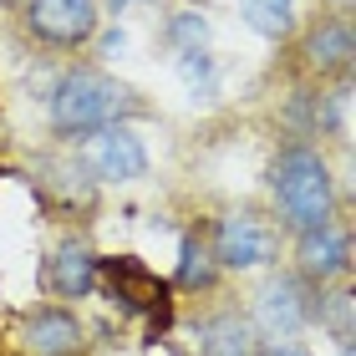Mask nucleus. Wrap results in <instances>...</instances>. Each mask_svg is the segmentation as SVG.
Instances as JSON below:
<instances>
[{"label": "nucleus", "instance_id": "f3484780", "mask_svg": "<svg viewBox=\"0 0 356 356\" xmlns=\"http://www.w3.org/2000/svg\"><path fill=\"white\" fill-rule=\"evenodd\" d=\"M331 326H336L341 341L351 336V296H336V300H331Z\"/></svg>", "mask_w": 356, "mask_h": 356}, {"label": "nucleus", "instance_id": "6e6552de", "mask_svg": "<svg viewBox=\"0 0 356 356\" xmlns=\"http://www.w3.org/2000/svg\"><path fill=\"white\" fill-rule=\"evenodd\" d=\"M300 275H311V280H331V275L346 270V234L331 229V224H316V229H300Z\"/></svg>", "mask_w": 356, "mask_h": 356}, {"label": "nucleus", "instance_id": "a211bd4d", "mask_svg": "<svg viewBox=\"0 0 356 356\" xmlns=\"http://www.w3.org/2000/svg\"><path fill=\"white\" fill-rule=\"evenodd\" d=\"M265 356H300V351H290V346H280V351H265Z\"/></svg>", "mask_w": 356, "mask_h": 356}, {"label": "nucleus", "instance_id": "f8f14e48", "mask_svg": "<svg viewBox=\"0 0 356 356\" xmlns=\"http://www.w3.org/2000/svg\"><path fill=\"white\" fill-rule=\"evenodd\" d=\"M305 56L316 61V67H346L351 56V31L341 21H326L311 31V41H305Z\"/></svg>", "mask_w": 356, "mask_h": 356}, {"label": "nucleus", "instance_id": "9b49d317", "mask_svg": "<svg viewBox=\"0 0 356 356\" xmlns=\"http://www.w3.org/2000/svg\"><path fill=\"white\" fill-rule=\"evenodd\" d=\"M199 351L204 356H250V326L239 316H219L199 331Z\"/></svg>", "mask_w": 356, "mask_h": 356}, {"label": "nucleus", "instance_id": "9d476101", "mask_svg": "<svg viewBox=\"0 0 356 356\" xmlns=\"http://www.w3.org/2000/svg\"><path fill=\"white\" fill-rule=\"evenodd\" d=\"M51 285L61 290V296H87V290L97 285V260L82 245H67L51 260Z\"/></svg>", "mask_w": 356, "mask_h": 356}, {"label": "nucleus", "instance_id": "1a4fd4ad", "mask_svg": "<svg viewBox=\"0 0 356 356\" xmlns=\"http://www.w3.org/2000/svg\"><path fill=\"white\" fill-rule=\"evenodd\" d=\"M21 346L31 356H67V351L82 346V326H76V316H67V311H41V316L26 321Z\"/></svg>", "mask_w": 356, "mask_h": 356}, {"label": "nucleus", "instance_id": "dca6fc26", "mask_svg": "<svg viewBox=\"0 0 356 356\" xmlns=\"http://www.w3.org/2000/svg\"><path fill=\"white\" fill-rule=\"evenodd\" d=\"M173 41L184 46V51L204 46V21H199V15H178V21H173Z\"/></svg>", "mask_w": 356, "mask_h": 356}, {"label": "nucleus", "instance_id": "6ab92c4d", "mask_svg": "<svg viewBox=\"0 0 356 356\" xmlns=\"http://www.w3.org/2000/svg\"><path fill=\"white\" fill-rule=\"evenodd\" d=\"M107 6H112V10H122V6H127V0H107Z\"/></svg>", "mask_w": 356, "mask_h": 356}, {"label": "nucleus", "instance_id": "423d86ee", "mask_svg": "<svg viewBox=\"0 0 356 356\" xmlns=\"http://www.w3.org/2000/svg\"><path fill=\"white\" fill-rule=\"evenodd\" d=\"M107 285H112V296H118L127 311H158V316H163L168 290H163V280H158L153 270H143L138 260H107Z\"/></svg>", "mask_w": 356, "mask_h": 356}, {"label": "nucleus", "instance_id": "20e7f679", "mask_svg": "<svg viewBox=\"0 0 356 356\" xmlns=\"http://www.w3.org/2000/svg\"><path fill=\"white\" fill-rule=\"evenodd\" d=\"M214 254L234 270H254V265H270L275 260V229L260 214H229L219 219V234H214Z\"/></svg>", "mask_w": 356, "mask_h": 356}, {"label": "nucleus", "instance_id": "39448f33", "mask_svg": "<svg viewBox=\"0 0 356 356\" xmlns=\"http://www.w3.org/2000/svg\"><path fill=\"white\" fill-rule=\"evenodd\" d=\"M26 26L36 31L41 41L76 46L97 31V0H31Z\"/></svg>", "mask_w": 356, "mask_h": 356}, {"label": "nucleus", "instance_id": "4468645a", "mask_svg": "<svg viewBox=\"0 0 356 356\" xmlns=\"http://www.w3.org/2000/svg\"><path fill=\"white\" fill-rule=\"evenodd\" d=\"M209 275H214V265H209V254L199 239H184V265H178V285H209Z\"/></svg>", "mask_w": 356, "mask_h": 356}, {"label": "nucleus", "instance_id": "7ed1b4c3", "mask_svg": "<svg viewBox=\"0 0 356 356\" xmlns=\"http://www.w3.org/2000/svg\"><path fill=\"white\" fill-rule=\"evenodd\" d=\"M82 163H87L92 178H102V184H127V178H143L148 153H143V143L127 133V127H97L82 143Z\"/></svg>", "mask_w": 356, "mask_h": 356}, {"label": "nucleus", "instance_id": "f03ea898", "mask_svg": "<svg viewBox=\"0 0 356 356\" xmlns=\"http://www.w3.org/2000/svg\"><path fill=\"white\" fill-rule=\"evenodd\" d=\"M133 107L127 87H118L102 72H72L61 76V87L51 97V118L61 133H97V127H112V118Z\"/></svg>", "mask_w": 356, "mask_h": 356}, {"label": "nucleus", "instance_id": "ddd939ff", "mask_svg": "<svg viewBox=\"0 0 356 356\" xmlns=\"http://www.w3.org/2000/svg\"><path fill=\"white\" fill-rule=\"evenodd\" d=\"M290 10H296V0H239V15H245L260 36H285Z\"/></svg>", "mask_w": 356, "mask_h": 356}, {"label": "nucleus", "instance_id": "2eb2a0df", "mask_svg": "<svg viewBox=\"0 0 356 356\" xmlns=\"http://www.w3.org/2000/svg\"><path fill=\"white\" fill-rule=\"evenodd\" d=\"M178 72H184L188 92H209V82H214V67H209L204 46H193V51H184V56H178Z\"/></svg>", "mask_w": 356, "mask_h": 356}, {"label": "nucleus", "instance_id": "0eeeda50", "mask_svg": "<svg viewBox=\"0 0 356 356\" xmlns=\"http://www.w3.org/2000/svg\"><path fill=\"white\" fill-rule=\"evenodd\" d=\"M260 326L270 331V336H296L300 326H305V316H311V305H305V296H300V285L296 280H270L265 290H260Z\"/></svg>", "mask_w": 356, "mask_h": 356}, {"label": "nucleus", "instance_id": "f257e3e1", "mask_svg": "<svg viewBox=\"0 0 356 356\" xmlns=\"http://www.w3.org/2000/svg\"><path fill=\"white\" fill-rule=\"evenodd\" d=\"M270 188L280 199V214L296 229H316L331 219V173L311 148H290L270 173Z\"/></svg>", "mask_w": 356, "mask_h": 356}]
</instances>
